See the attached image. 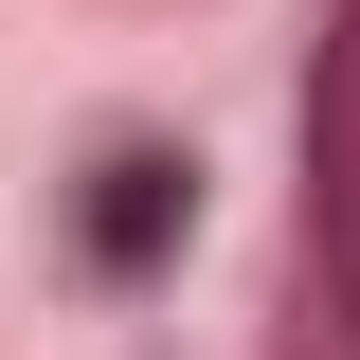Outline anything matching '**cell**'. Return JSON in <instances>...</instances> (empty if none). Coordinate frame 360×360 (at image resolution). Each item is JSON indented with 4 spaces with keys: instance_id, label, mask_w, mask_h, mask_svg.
<instances>
[{
    "instance_id": "cell-1",
    "label": "cell",
    "mask_w": 360,
    "mask_h": 360,
    "mask_svg": "<svg viewBox=\"0 0 360 360\" xmlns=\"http://www.w3.org/2000/svg\"><path fill=\"white\" fill-rule=\"evenodd\" d=\"M162 198H180V162H108V217H90V234H108V252H144V234H162Z\"/></svg>"
}]
</instances>
